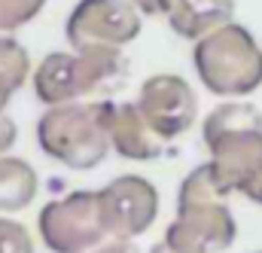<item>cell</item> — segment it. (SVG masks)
I'll return each mask as SVG.
<instances>
[{"label": "cell", "instance_id": "1", "mask_svg": "<svg viewBox=\"0 0 262 253\" xmlns=\"http://www.w3.org/2000/svg\"><path fill=\"white\" fill-rule=\"evenodd\" d=\"M210 162L186 174L177 192V217L165 238L183 253H223L235 244L238 226Z\"/></svg>", "mask_w": 262, "mask_h": 253}, {"label": "cell", "instance_id": "2", "mask_svg": "<svg viewBox=\"0 0 262 253\" xmlns=\"http://www.w3.org/2000/svg\"><path fill=\"white\" fill-rule=\"evenodd\" d=\"M201 137L220 186L244 195L262 168V110L244 101H226L207 113Z\"/></svg>", "mask_w": 262, "mask_h": 253}, {"label": "cell", "instance_id": "3", "mask_svg": "<svg viewBox=\"0 0 262 253\" xmlns=\"http://www.w3.org/2000/svg\"><path fill=\"white\" fill-rule=\"evenodd\" d=\"M128 76L122 46H89L73 52H49L34 70V95L46 107L116 92Z\"/></svg>", "mask_w": 262, "mask_h": 253}, {"label": "cell", "instance_id": "4", "mask_svg": "<svg viewBox=\"0 0 262 253\" xmlns=\"http://www.w3.org/2000/svg\"><path fill=\"white\" fill-rule=\"evenodd\" d=\"M198 79L210 95L244 98L262 86V49L244 25H223L195 40L192 49Z\"/></svg>", "mask_w": 262, "mask_h": 253}, {"label": "cell", "instance_id": "5", "mask_svg": "<svg viewBox=\"0 0 262 253\" xmlns=\"http://www.w3.org/2000/svg\"><path fill=\"white\" fill-rule=\"evenodd\" d=\"M37 143L49 159L67 165L70 171L98 168L113 146L104 125V101H70L49 107L37 122Z\"/></svg>", "mask_w": 262, "mask_h": 253}, {"label": "cell", "instance_id": "6", "mask_svg": "<svg viewBox=\"0 0 262 253\" xmlns=\"http://www.w3.org/2000/svg\"><path fill=\"white\" fill-rule=\"evenodd\" d=\"M40 238L52 253H85L95 250L104 238L101 198L92 189L67 192L64 198L49 201L40 210Z\"/></svg>", "mask_w": 262, "mask_h": 253}, {"label": "cell", "instance_id": "7", "mask_svg": "<svg viewBox=\"0 0 262 253\" xmlns=\"http://www.w3.org/2000/svg\"><path fill=\"white\" fill-rule=\"evenodd\" d=\"M143 28V12L131 0H79L67 18L64 37L73 49L125 46Z\"/></svg>", "mask_w": 262, "mask_h": 253}, {"label": "cell", "instance_id": "8", "mask_svg": "<svg viewBox=\"0 0 262 253\" xmlns=\"http://www.w3.org/2000/svg\"><path fill=\"white\" fill-rule=\"evenodd\" d=\"M98 198L104 229L119 241H134L159 217V192L146 177L137 174H122L110 180L104 189H98Z\"/></svg>", "mask_w": 262, "mask_h": 253}, {"label": "cell", "instance_id": "9", "mask_svg": "<svg viewBox=\"0 0 262 253\" xmlns=\"http://www.w3.org/2000/svg\"><path fill=\"white\" fill-rule=\"evenodd\" d=\"M137 107L162 140L180 137L198 116V98L192 86L174 73H156L140 86Z\"/></svg>", "mask_w": 262, "mask_h": 253}, {"label": "cell", "instance_id": "10", "mask_svg": "<svg viewBox=\"0 0 262 253\" xmlns=\"http://www.w3.org/2000/svg\"><path fill=\"white\" fill-rule=\"evenodd\" d=\"M104 125L113 140V150L122 159L149 162V159L162 156V137L146 122V116L140 113L137 104L104 101Z\"/></svg>", "mask_w": 262, "mask_h": 253}, {"label": "cell", "instance_id": "11", "mask_svg": "<svg viewBox=\"0 0 262 253\" xmlns=\"http://www.w3.org/2000/svg\"><path fill=\"white\" fill-rule=\"evenodd\" d=\"M162 15L183 40H201L235 15V0H162Z\"/></svg>", "mask_w": 262, "mask_h": 253}, {"label": "cell", "instance_id": "12", "mask_svg": "<svg viewBox=\"0 0 262 253\" xmlns=\"http://www.w3.org/2000/svg\"><path fill=\"white\" fill-rule=\"evenodd\" d=\"M40 189L37 171L15 156H0V210H25Z\"/></svg>", "mask_w": 262, "mask_h": 253}, {"label": "cell", "instance_id": "13", "mask_svg": "<svg viewBox=\"0 0 262 253\" xmlns=\"http://www.w3.org/2000/svg\"><path fill=\"white\" fill-rule=\"evenodd\" d=\"M31 73V58L28 49L9 37H0V110H6V104L12 101V95L28 82Z\"/></svg>", "mask_w": 262, "mask_h": 253}, {"label": "cell", "instance_id": "14", "mask_svg": "<svg viewBox=\"0 0 262 253\" xmlns=\"http://www.w3.org/2000/svg\"><path fill=\"white\" fill-rule=\"evenodd\" d=\"M46 0H0V37L15 34L34 15H40Z\"/></svg>", "mask_w": 262, "mask_h": 253}, {"label": "cell", "instance_id": "15", "mask_svg": "<svg viewBox=\"0 0 262 253\" xmlns=\"http://www.w3.org/2000/svg\"><path fill=\"white\" fill-rule=\"evenodd\" d=\"M0 253H34L28 229L9 217H0Z\"/></svg>", "mask_w": 262, "mask_h": 253}, {"label": "cell", "instance_id": "16", "mask_svg": "<svg viewBox=\"0 0 262 253\" xmlns=\"http://www.w3.org/2000/svg\"><path fill=\"white\" fill-rule=\"evenodd\" d=\"M15 140H18V128H15V122L0 110V156H3V153H9Z\"/></svg>", "mask_w": 262, "mask_h": 253}, {"label": "cell", "instance_id": "17", "mask_svg": "<svg viewBox=\"0 0 262 253\" xmlns=\"http://www.w3.org/2000/svg\"><path fill=\"white\" fill-rule=\"evenodd\" d=\"M92 253H140L137 247H134V241H113V244H104V247H98V250H92Z\"/></svg>", "mask_w": 262, "mask_h": 253}, {"label": "cell", "instance_id": "18", "mask_svg": "<svg viewBox=\"0 0 262 253\" xmlns=\"http://www.w3.org/2000/svg\"><path fill=\"white\" fill-rule=\"evenodd\" d=\"M244 198H250L253 204H262V168H259V174L253 177V183L244 189Z\"/></svg>", "mask_w": 262, "mask_h": 253}, {"label": "cell", "instance_id": "19", "mask_svg": "<svg viewBox=\"0 0 262 253\" xmlns=\"http://www.w3.org/2000/svg\"><path fill=\"white\" fill-rule=\"evenodd\" d=\"M143 15H162V0H131Z\"/></svg>", "mask_w": 262, "mask_h": 253}, {"label": "cell", "instance_id": "20", "mask_svg": "<svg viewBox=\"0 0 262 253\" xmlns=\"http://www.w3.org/2000/svg\"><path fill=\"white\" fill-rule=\"evenodd\" d=\"M149 253H183V250H177V247H174V244H171V241L165 238V241L152 244V247H149Z\"/></svg>", "mask_w": 262, "mask_h": 253}]
</instances>
